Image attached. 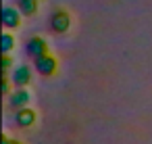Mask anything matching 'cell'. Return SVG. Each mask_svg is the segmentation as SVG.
Listing matches in <instances>:
<instances>
[{"label": "cell", "instance_id": "3", "mask_svg": "<svg viewBox=\"0 0 152 144\" xmlns=\"http://www.w3.org/2000/svg\"><path fill=\"white\" fill-rule=\"evenodd\" d=\"M36 67L40 69V73L48 75V73H52V71H54V67H56V61H54L50 54H44V57L36 59Z\"/></svg>", "mask_w": 152, "mask_h": 144}, {"label": "cell", "instance_id": "1", "mask_svg": "<svg viewBox=\"0 0 152 144\" xmlns=\"http://www.w3.org/2000/svg\"><path fill=\"white\" fill-rule=\"evenodd\" d=\"M69 15L65 13V11H56L54 15H52V19H50V25H52V29L54 32H58V34H63V32H67L69 29Z\"/></svg>", "mask_w": 152, "mask_h": 144}, {"label": "cell", "instance_id": "4", "mask_svg": "<svg viewBox=\"0 0 152 144\" xmlns=\"http://www.w3.org/2000/svg\"><path fill=\"white\" fill-rule=\"evenodd\" d=\"M2 23H4L7 27H17V25H19V13H17L15 9H4V13H2Z\"/></svg>", "mask_w": 152, "mask_h": 144}, {"label": "cell", "instance_id": "8", "mask_svg": "<svg viewBox=\"0 0 152 144\" xmlns=\"http://www.w3.org/2000/svg\"><path fill=\"white\" fill-rule=\"evenodd\" d=\"M27 67H21L19 69V73H17V82H27Z\"/></svg>", "mask_w": 152, "mask_h": 144}, {"label": "cell", "instance_id": "7", "mask_svg": "<svg viewBox=\"0 0 152 144\" xmlns=\"http://www.w3.org/2000/svg\"><path fill=\"white\" fill-rule=\"evenodd\" d=\"M11 46H13V38H11L9 34H4V36H2V48H4V52H9Z\"/></svg>", "mask_w": 152, "mask_h": 144}, {"label": "cell", "instance_id": "9", "mask_svg": "<svg viewBox=\"0 0 152 144\" xmlns=\"http://www.w3.org/2000/svg\"><path fill=\"white\" fill-rule=\"evenodd\" d=\"M4 144H17V142H13V140H4Z\"/></svg>", "mask_w": 152, "mask_h": 144}, {"label": "cell", "instance_id": "2", "mask_svg": "<svg viewBox=\"0 0 152 144\" xmlns=\"http://www.w3.org/2000/svg\"><path fill=\"white\" fill-rule=\"evenodd\" d=\"M27 52H29L31 57L40 59V57H44V54L48 52V46H46V42H44L42 38H34V40H29V44H27Z\"/></svg>", "mask_w": 152, "mask_h": 144}, {"label": "cell", "instance_id": "5", "mask_svg": "<svg viewBox=\"0 0 152 144\" xmlns=\"http://www.w3.org/2000/svg\"><path fill=\"white\" fill-rule=\"evenodd\" d=\"M19 9L23 15H34L38 11V0H19Z\"/></svg>", "mask_w": 152, "mask_h": 144}, {"label": "cell", "instance_id": "6", "mask_svg": "<svg viewBox=\"0 0 152 144\" xmlns=\"http://www.w3.org/2000/svg\"><path fill=\"white\" fill-rule=\"evenodd\" d=\"M31 119H34V113H31V111H23V113L19 115V123H21V125H29Z\"/></svg>", "mask_w": 152, "mask_h": 144}]
</instances>
